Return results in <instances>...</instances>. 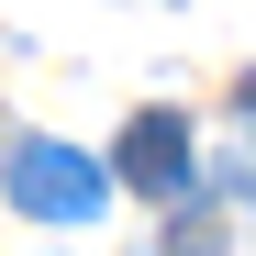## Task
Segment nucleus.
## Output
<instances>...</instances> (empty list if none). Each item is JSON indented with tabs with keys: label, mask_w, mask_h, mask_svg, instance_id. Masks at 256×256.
<instances>
[{
	"label": "nucleus",
	"mask_w": 256,
	"mask_h": 256,
	"mask_svg": "<svg viewBox=\"0 0 256 256\" xmlns=\"http://www.w3.org/2000/svg\"><path fill=\"white\" fill-rule=\"evenodd\" d=\"M12 200L34 212V223H100V200H112V178L78 145H56V134H34V145H12Z\"/></svg>",
	"instance_id": "1"
},
{
	"label": "nucleus",
	"mask_w": 256,
	"mask_h": 256,
	"mask_svg": "<svg viewBox=\"0 0 256 256\" xmlns=\"http://www.w3.org/2000/svg\"><path fill=\"white\" fill-rule=\"evenodd\" d=\"M122 190H145V200H178L190 190V122L178 112H134V122H122Z\"/></svg>",
	"instance_id": "2"
}]
</instances>
